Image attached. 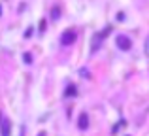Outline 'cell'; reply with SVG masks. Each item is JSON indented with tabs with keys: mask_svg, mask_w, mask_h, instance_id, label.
<instances>
[{
	"mask_svg": "<svg viewBox=\"0 0 149 136\" xmlns=\"http://www.w3.org/2000/svg\"><path fill=\"white\" fill-rule=\"evenodd\" d=\"M74 40H76V32H74V30L70 29V30H66V32L62 34V38H61V44H62V45H68V44H72Z\"/></svg>",
	"mask_w": 149,
	"mask_h": 136,
	"instance_id": "6da1fadb",
	"label": "cell"
},
{
	"mask_svg": "<svg viewBox=\"0 0 149 136\" xmlns=\"http://www.w3.org/2000/svg\"><path fill=\"white\" fill-rule=\"evenodd\" d=\"M117 45H119L121 49H125V51H127V49H130L132 42H130V38H127V36H123V34H121V36H117Z\"/></svg>",
	"mask_w": 149,
	"mask_h": 136,
	"instance_id": "7a4b0ae2",
	"label": "cell"
},
{
	"mask_svg": "<svg viewBox=\"0 0 149 136\" xmlns=\"http://www.w3.org/2000/svg\"><path fill=\"white\" fill-rule=\"evenodd\" d=\"M8 134H10V121L4 119L2 121V136H8Z\"/></svg>",
	"mask_w": 149,
	"mask_h": 136,
	"instance_id": "3957f363",
	"label": "cell"
},
{
	"mask_svg": "<svg viewBox=\"0 0 149 136\" xmlns=\"http://www.w3.org/2000/svg\"><path fill=\"white\" fill-rule=\"evenodd\" d=\"M79 129H87V115L85 114H81L79 117Z\"/></svg>",
	"mask_w": 149,
	"mask_h": 136,
	"instance_id": "277c9868",
	"label": "cell"
},
{
	"mask_svg": "<svg viewBox=\"0 0 149 136\" xmlns=\"http://www.w3.org/2000/svg\"><path fill=\"white\" fill-rule=\"evenodd\" d=\"M72 93H74V95H76V87H68V91H66V95H72Z\"/></svg>",
	"mask_w": 149,
	"mask_h": 136,
	"instance_id": "5b68a950",
	"label": "cell"
},
{
	"mask_svg": "<svg viewBox=\"0 0 149 136\" xmlns=\"http://www.w3.org/2000/svg\"><path fill=\"white\" fill-rule=\"evenodd\" d=\"M146 53L149 55V38H147V42H146Z\"/></svg>",
	"mask_w": 149,
	"mask_h": 136,
	"instance_id": "8992f818",
	"label": "cell"
}]
</instances>
